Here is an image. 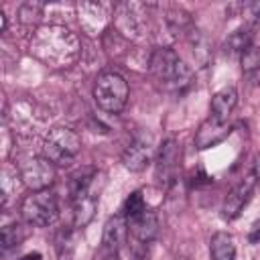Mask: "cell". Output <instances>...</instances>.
Here are the masks:
<instances>
[{
  "label": "cell",
  "instance_id": "ba28073f",
  "mask_svg": "<svg viewBox=\"0 0 260 260\" xmlns=\"http://www.w3.org/2000/svg\"><path fill=\"white\" fill-rule=\"evenodd\" d=\"M152 154H154L152 136L150 134H136L132 138V142L122 152V165L130 173H140L150 165Z\"/></svg>",
  "mask_w": 260,
  "mask_h": 260
},
{
  "label": "cell",
  "instance_id": "7a4b0ae2",
  "mask_svg": "<svg viewBox=\"0 0 260 260\" xmlns=\"http://www.w3.org/2000/svg\"><path fill=\"white\" fill-rule=\"evenodd\" d=\"M148 69L167 91H173L177 95L185 93L193 85V71L169 47H158L152 51L148 59Z\"/></svg>",
  "mask_w": 260,
  "mask_h": 260
},
{
  "label": "cell",
  "instance_id": "603a6c76",
  "mask_svg": "<svg viewBox=\"0 0 260 260\" xmlns=\"http://www.w3.org/2000/svg\"><path fill=\"white\" fill-rule=\"evenodd\" d=\"M144 209H146V203H144L142 193H140V191H134V193H130L128 199L124 201L122 213H124L126 217H132V215H136V213H140V211H144Z\"/></svg>",
  "mask_w": 260,
  "mask_h": 260
},
{
  "label": "cell",
  "instance_id": "3957f363",
  "mask_svg": "<svg viewBox=\"0 0 260 260\" xmlns=\"http://www.w3.org/2000/svg\"><path fill=\"white\" fill-rule=\"evenodd\" d=\"M128 81L116 71H102L93 83V100L108 114H120L128 104Z\"/></svg>",
  "mask_w": 260,
  "mask_h": 260
},
{
  "label": "cell",
  "instance_id": "8992f818",
  "mask_svg": "<svg viewBox=\"0 0 260 260\" xmlns=\"http://www.w3.org/2000/svg\"><path fill=\"white\" fill-rule=\"evenodd\" d=\"M114 26L122 39L138 41L148 35V6L140 2H120L114 6Z\"/></svg>",
  "mask_w": 260,
  "mask_h": 260
},
{
  "label": "cell",
  "instance_id": "4316f807",
  "mask_svg": "<svg viewBox=\"0 0 260 260\" xmlns=\"http://www.w3.org/2000/svg\"><path fill=\"white\" fill-rule=\"evenodd\" d=\"M252 173L256 175V179H260V152L254 156V167H252Z\"/></svg>",
  "mask_w": 260,
  "mask_h": 260
},
{
  "label": "cell",
  "instance_id": "9c48e42d",
  "mask_svg": "<svg viewBox=\"0 0 260 260\" xmlns=\"http://www.w3.org/2000/svg\"><path fill=\"white\" fill-rule=\"evenodd\" d=\"M256 175L254 173H250V175H246L230 193H228V197L223 199V207H221V215H223V219H236L238 215H240V211L246 207V203L250 201V197H252V193H254V187H256Z\"/></svg>",
  "mask_w": 260,
  "mask_h": 260
},
{
  "label": "cell",
  "instance_id": "7c38bea8",
  "mask_svg": "<svg viewBox=\"0 0 260 260\" xmlns=\"http://www.w3.org/2000/svg\"><path fill=\"white\" fill-rule=\"evenodd\" d=\"M128 219V232L134 240H138L140 244H148L158 236V215L152 209H144Z\"/></svg>",
  "mask_w": 260,
  "mask_h": 260
},
{
  "label": "cell",
  "instance_id": "277c9868",
  "mask_svg": "<svg viewBox=\"0 0 260 260\" xmlns=\"http://www.w3.org/2000/svg\"><path fill=\"white\" fill-rule=\"evenodd\" d=\"M81 150V136L67 128V126H55L49 130L43 142V154L59 167H67L75 160V156Z\"/></svg>",
  "mask_w": 260,
  "mask_h": 260
},
{
  "label": "cell",
  "instance_id": "30bf717a",
  "mask_svg": "<svg viewBox=\"0 0 260 260\" xmlns=\"http://www.w3.org/2000/svg\"><path fill=\"white\" fill-rule=\"evenodd\" d=\"M128 219L124 213H116L112 215L106 223H104V232H102V250L110 256L118 254L120 248L124 246L126 242V236H128Z\"/></svg>",
  "mask_w": 260,
  "mask_h": 260
},
{
  "label": "cell",
  "instance_id": "484cf974",
  "mask_svg": "<svg viewBox=\"0 0 260 260\" xmlns=\"http://www.w3.org/2000/svg\"><path fill=\"white\" fill-rule=\"evenodd\" d=\"M248 240H250V244H258V242H260V221H256V223L252 225Z\"/></svg>",
  "mask_w": 260,
  "mask_h": 260
},
{
  "label": "cell",
  "instance_id": "8fae6325",
  "mask_svg": "<svg viewBox=\"0 0 260 260\" xmlns=\"http://www.w3.org/2000/svg\"><path fill=\"white\" fill-rule=\"evenodd\" d=\"M230 132H232L230 122H219V120H215V118L209 116L207 120L201 122V126L195 132V140H193L195 142V148H199V150L211 148V146L223 142L230 136Z\"/></svg>",
  "mask_w": 260,
  "mask_h": 260
},
{
  "label": "cell",
  "instance_id": "d6986e66",
  "mask_svg": "<svg viewBox=\"0 0 260 260\" xmlns=\"http://www.w3.org/2000/svg\"><path fill=\"white\" fill-rule=\"evenodd\" d=\"M242 73L252 85H260V47L252 45L242 53Z\"/></svg>",
  "mask_w": 260,
  "mask_h": 260
},
{
  "label": "cell",
  "instance_id": "4fadbf2b",
  "mask_svg": "<svg viewBox=\"0 0 260 260\" xmlns=\"http://www.w3.org/2000/svg\"><path fill=\"white\" fill-rule=\"evenodd\" d=\"M179 165V144L175 138H167L156 154V179L160 183H171Z\"/></svg>",
  "mask_w": 260,
  "mask_h": 260
},
{
  "label": "cell",
  "instance_id": "5b68a950",
  "mask_svg": "<svg viewBox=\"0 0 260 260\" xmlns=\"http://www.w3.org/2000/svg\"><path fill=\"white\" fill-rule=\"evenodd\" d=\"M20 215L28 225L47 228L57 221L59 217V203L55 193L49 189L45 191H30L20 201Z\"/></svg>",
  "mask_w": 260,
  "mask_h": 260
},
{
  "label": "cell",
  "instance_id": "ffe728a7",
  "mask_svg": "<svg viewBox=\"0 0 260 260\" xmlns=\"http://www.w3.org/2000/svg\"><path fill=\"white\" fill-rule=\"evenodd\" d=\"M252 37H254V28L252 26H248V24H244V26H240V28H236L228 39H225V53H230V55H242L248 47H252Z\"/></svg>",
  "mask_w": 260,
  "mask_h": 260
},
{
  "label": "cell",
  "instance_id": "5bb4252c",
  "mask_svg": "<svg viewBox=\"0 0 260 260\" xmlns=\"http://www.w3.org/2000/svg\"><path fill=\"white\" fill-rule=\"evenodd\" d=\"M77 12H79L81 26L91 35H100L110 16L108 8L100 2H81V4H77Z\"/></svg>",
  "mask_w": 260,
  "mask_h": 260
},
{
  "label": "cell",
  "instance_id": "d4e9b609",
  "mask_svg": "<svg viewBox=\"0 0 260 260\" xmlns=\"http://www.w3.org/2000/svg\"><path fill=\"white\" fill-rule=\"evenodd\" d=\"M14 177H16V175H14ZM14 177H12V173H10L8 169H4V171H2V207H6V205H8V199H10V195H12L10 181H12Z\"/></svg>",
  "mask_w": 260,
  "mask_h": 260
},
{
  "label": "cell",
  "instance_id": "2e32d148",
  "mask_svg": "<svg viewBox=\"0 0 260 260\" xmlns=\"http://www.w3.org/2000/svg\"><path fill=\"white\" fill-rule=\"evenodd\" d=\"M236 104H238L236 87L234 85H225V87H221L219 91L213 93L211 106H209V112H211L209 116L219 120V122H228L232 112H234V108H236Z\"/></svg>",
  "mask_w": 260,
  "mask_h": 260
},
{
  "label": "cell",
  "instance_id": "52a82bcc",
  "mask_svg": "<svg viewBox=\"0 0 260 260\" xmlns=\"http://www.w3.org/2000/svg\"><path fill=\"white\" fill-rule=\"evenodd\" d=\"M18 177L30 191H45L55 181V165L45 154H22L16 160Z\"/></svg>",
  "mask_w": 260,
  "mask_h": 260
},
{
  "label": "cell",
  "instance_id": "83f0119b",
  "mask_svg": "<svg viewBox=\"0 0 260 260\" xmlns=\"http://www.w3.org/2000/svg\"><path fill=\"white\" fill-rule=\"evenodd\" d=\"M18 260H43V256H41L39 252H28V254H24V256L18 258Z\"/></svg>",
  "mask_w": 260,
  "mask_h": 260
},
{
  "label": "cell",
  "instance_id": "6da1fadb",
  "mask_svg": "<svg viewBox=\"0 0 260 260\" xmlns=\"http://www.w3.org/2000/svg\"><path fill=\"white\" fill-rule=\"evenodd\" d=\"M30 55L41 63L63 69L71 67L79 59V39L67 26L61 24H45L35 28L30 37Z\"/></svg>",
  "mask_w": 260,
  "mask_h": 260
},
{
  "label": "cell",
  "instance_id": "cb8c5ba5",
  "mask_svg": "<svg viewBox=\"0 0 260 260\" xmlns=\"http://www.w3.org/2000/svg\"><path fill=\"white\" fill-rule=\"evenodd\" d=\"M244 16H246V24L256 28L260 24V2L244 4Z\"/></svg>",
  "mask_w": 260,
  "mask_h": 260
},
{
  "label": "cell",
  "instance_id": "9a60e30c",
  "mask_svg": "<svg viewBox=\"0 0 260 260\" xmlns=\"http://www.w3.org/2000/svg\"><path fill=\"white\" fill-rule=\"evenodd\" d=\"M95 177H98V171L93 167H79V169H75L69 175V179H67L69 201H73L77 197H83V195H89V193H95L93 191Z\"/></svg>",
  "mask_w": 260,
  "mask_h": 260
},
{
  "label": "cell",
  "instance_id": "44dd1931",
  "mask_svg": "<svg viewBox=\"0 0 260 260\" xmlns=\"http://www.w3.org/2000/svg\"><path fill=\"white\" fill-rule=\"evenodd\" d=\"M26 238V230L20 225V223H10V225H4L0 230V244H2V250H10V248H16L20 246V242Z\"/></svg>",
  "mask_w": 260,
  "mask_h": 260
},
{
  "label": "cell",
  "instance_id": "e0dca14e",
  "mask_svg": "<svg viewBox=\"0 0 260 260\" xmlns=\"http://www.w3.org/2000/svg\"><path fill=\"white\" fill-rule=\"evenodd\" d=\"M71 207H73V225L75 228H85L93 219V215H95L98 195L89 193V195L77 197V199L71 201Z\"/></svg>",
  "mask_w": 260,
  "mask_h": 260
},
{
  "label": "cell",
  "instance_id": "ac0fdd59",
  "mask_svg": "<svg viewBox=\"0 0 260 260\" xmlns=\"http://www.w3.org/2000/svg\"><path fill=\"white\" fill-rule=\"evenodd\" d=\"M211 260H236V244L228 232H215L209 242Z\"/></svg>",
  "mask_w": 260,
  "mask_h": 260
},
{
  "label": "cell",
  "instance_id": "7402d4cb",
  "mask_svg": "<svg viewBox=\"0 0 260 260\" xmlns=\"http://www.w3.org/2000/svg\"><path fill=\"white\" fill-rule=\"evenodd\" d=\"M43 10H45V6L41 2H24L18 8V20L24 26H37V22L43 16Z\"/></svg>",
  "mask_w": 260,
  "mask_h": 260
}]
</instances>
